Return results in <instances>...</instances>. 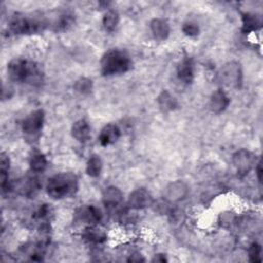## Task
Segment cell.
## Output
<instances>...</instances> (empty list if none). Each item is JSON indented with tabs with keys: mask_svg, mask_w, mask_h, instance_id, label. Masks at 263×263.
Segmentation results:
<instances>
[{
	"mask_svg": "<svg viewBox=\"0 0 263 263\" xmlns=\"http://www.w3.org/2000/svg\"><path fill=\"white\" fill-rule=\"evenodd\" d=\"M71 133L74 139H76L78 142L84 143L90 138V126L86 120L79 119L73 123Z\"/></svg>",
	"mask_w": 263,
	"mask_h": 263,
	"instance_id": "cell-16",
	"label": "cell"
},
{
	"mask_svg": "<svg viewBox=\"0 0 263 263\" xmlns=\"http://www.w3.org/2000/svg\"><path fill=\"white\" fill-rule=\"evenodd\" d=\"M132 61L129 55L120 49H109L101 59V73L105 76L123 74L129 70Z\"/></svg>",
	"mask_w": 263,
	"mask_h": 263,
	"instance_id": "cell-3",
	"label": "cell"
},
{
	"mask_svg": "<svg viewBox=\"0 0 263 263\" xmlns=\"http://www.w3.org/2000/svg\"><path fill=\"white\" fill-rule=\"evenodd\" d=\"M75 216L77 220L88 225H97L102 219L101 211L95 205H86L79 208L76 211Z\"/></svg>",
	"mask_w": 263,
	"mask_h": 263,
	"instance_id": "cell-10",
	"label": "cell"
},
{
	"mask_svg": "<svg viewBox=\"0 0 263 263\" xmlns=\"http://www.w3.org/2000/svg\"><path fill=\"white\" fill-rule=\"evenodd\" d=\"M44 123V112L41 109L31 112L23 121L22 128L26 135L34 136L40 133Z\"/></svg>",
	"mask_w": 263,
	"mask_h": 263,
	"instance_id": "cell-8",
	"label": "cell"
},
{
	"mask_svg": "<svg viewBox=\"0 0 263 263\" xmlns=\"http://www.w3.org/2000/svg\"><path fill=\"white\" fill-rule=\"evenodd\" d=\"M262 248L258 242H253L249 248V258L252 262H261Z\"/></svg>",
	"mask_w": 263,
	"mask_h": 263,
	"instance_id": "cell-24",
	"label": "cell"
},
{
	"mask_svg": "<svg viewBox=\"0 0 263 263\" xmlns=\"http://www.w3.org/2000/svg\"><path fill=\"white\" fill-rule=\"evenodd\" d=\"M230 99L222 88L215 90L210 99V107L212 111L217 114L223 112L228 107Z\"/></svg>",
	"mask_w": 263,
	"mask_h": 263,
	"instance_id": "cell-11",
	"label": "cell"
},
{
	"mask_svg": "<svg viewBox=\"0 0 263 263\" xmlns=\"http://www.w3.org/2000/svg\"><path fill=\"white\" fill-rule=\"evenodd\" d=\"M157 103L160 109L165 112L173 111L178 107L177 100L167 90H162L159 93V96L157 97Z\"/></svg>",
	"mask_w": 263,
	"mask_h": 263,
	"instance_id": "cell-19",
	"label": "cell"
},
{
	"mask_svg": "<svg viewBox=\"0 0 263 263\" xmlns=\"http://www.w3.org/2000/svg\"><path fill=\"white\" fill-rule=\"evenodd\" d=\"M152 261H156V262H165L166 259H165L164 255H162V254H157V255H155V257L153 258Z\"/></svg>",
	"mask_w": 263,
	"mask_h": 263,
	"instance_id": "cell-27",
	"label": "cell"
},
{
	"mask_svg": "<svg viewBox=\"0 0 263 263\" xmlns=\"http://www.w3.org/2000/svg\"><path fill=\"white\" fill-rule=\"evenodd\" d=\"M78 188V179L72 173H60L48 179L46 184L47 194L54 198L61 199L73 194Z\"/></svg>",
	"mask_w": 263,
	"mask_h": 263,
	"instance_id": "cell-2",
	"label": "cell"
},
{
	"mask_svg": "<svg viewBox=\"0 0 263 263\" xmlns=\"http://www.w3.org/2000/svg\"><path fill=\"white\" fill-rule=\"evenodd\" d=\"M242 21V32L243 33H251L257 31L262 26V18L259 14L246 12L241 16Z\"/></svg>",
	"mask_w": 263,
	"mask_h": 263,
	"instance_id": "cell-18",
	"label": "cell"
},
{
	"mask_svg": "<svg viewBox=\"0 0 263 263\" xmlns=\"http://www.w3.org/2000/svg\"><path fill=\"white\" fill-rule=\"evenodd\" d=\"M45 24L39 20L27 16H14L9 22V30L16 35H28L42 31Z\"/></svg>",
	"mask_w": 263,
	"mask_h": 263,
	"instance_id": "cell-4",
	"label": "cell"
},
{
	"mask_svg": "<svg viewBox=\"0 0 263 263\" xmlns=\"http://www.w3.org/2000/svg\"><path fill=\"white\" fill-rule=\"evenodd\" d=\"M91 88H92V81L86 77H81L78 80H76L74 83V89L81 95L90 92Z\"/></svg>",
	"mask_w": 263,
	"mask_h": 263,
	"instance_id": "cell-23",
	"label": "cell"
},
{
	"mask_svg": "<svg viewBox=\"0 0 263 263\" xmlns=\"http://www.w3.org/2000/svg\"><path fill=\"white\" fill-rule=\"evenodd\" d=\"M102 160L98 155H91L86 163V173L90 177H98L102 171Z\"/></svg>",
	"mask_w": 263,
	"mask_h": 263,
	"instance_id": "cell-22",
	"label": "cell"
},
{
	"mask_svg": "<svg viewBox=\"0 0 263 263\" xmlns=\"http://www.w3.org/2000/svg\"><path fill=\"white\" fill-rule=\"evenodd\" d=\"M102 23H103V27L106 31H108V32L114 31L116 29L118 23H119L118 12L116 10L109 9L108 11L105 12Z\"/></svg>",
	"mask_w": 263,
	"mask_h": 263,
	"instance_id": "cell-20",
	"label": "cell"
},
{
	"mask_svg": "<svg viewBox=\"0 0 263 263\" xmlns=\"http://www.w3.org/2000/svg\"><path fill=\"white\" fill-rule=\"evenodd\" d=\"M232 163L239 176H246L256 164V156L247 149L236 151L232 156Z\"/></svg>",
	"mask_w": 263,
	"mask_h": 263,
	"instance_id": "cell-6",
	"label": "cell"
},
{
	"mask_svg": "<svg viewBox=\"0 0 263 263\" xmlns=\"http://www.w3.org/2000/svg\"><path fill=\"white\" fill-rule=\"evenodd\" d=\"M47 166V159L44 154L37 152L30 158V167L35 173H42Z\"/></svg>",
	"mask_w": 263,
	"mask_h": 263,
	"instance_id": "cell-21",
	"label": "cell"
},
{
	"mask_svg": "<svg viewBox=\"0 0 263 263\" xmlns=\"http://www.w3.org/2000/svg\"><path fill=\"white\" fill-rule=\"evenodd\" d=\"M177 76L185 84L192 83L194 79V64L191 59H184L177 68Z\"/></svg>",
	"mask_w": 263,
	"mask_h": 263,
	"instance_id": "cell-15",
	"label": "cell"
},
{
	"mask_svg": "<svg viewBox=\"0 0 263 263\" xmlns=\"http://www.w3.org/2000/svg\"><path fill=\"white\" fill-rule=\"evenodd\" d=\"M9 78L14 82H27L38 84L42 80V72L39 66L31 61L22 58H15L7 65Z\"/></svg>",
	"mask_w": 263,
	"mask_h": 263,
	"instance_id": "cell-1",
	"label": "cell"
},
{
	"mask_svg": "<svg viewBox=\"0 0 263 263\" xmlns=\"http://www.w3.org/2000/svg\"><path fill=\"white\" fill-rule=\"evenodd\" d=\"M150 31L155 40H165L171 32L168 23L163 18H153L150 22Z\"/></svg>",
	"mask_w": 263,
	"mask_h": 263,
	"instance_id": "cell-13",
	"label": "cell"
},
{
	"mask_svg": "<svg viewBox=\"0 0 263 263\" xmlns=\"http://www.w3.org/2000/svg\"><path fill=\"white\" fill-rule=\"evenodd\" d=\"M256 172H257V177H258V180L259 182H261V175H262V166H261V162L259 161L257 163V166H256Z\"/></svg>",
	"mask_w": 263,
	"mask_h": 263,
	"instance_id": "cell-26",
	"label": "cell"
},
{
	"mask_svg": "<svg viewBox=\"0 0 263 263\" xmlns=\"http://www.w3.org/2000/svg\"><path fill=\"white\" fill-rule=\"evenodd\" d=\"M82 237L91 243L104 242L107 238L106 232L97 225H88L82 232Z\"/></svg>",
	"mask_w": 263,
	"mask_h": 263,
	"instance_id": "cell-17",
	"label": "cell"
},
{
	"mask_svg": "<svg viewBox=\"0 0 263 263\" xmlns=\"http://www.w3.org/2000/svg\"><path fill=\"white\" fill-rule=\"evenodd\" d=\"M219 79L227 87L238 88L242 82L241 67L237 62H228L219 71Z\"/></svg>",
	"mask_w": 263,
	"mask_h": 263,
	"instance_id": "cell-5",
	"label": "cell"
},
{
	"mask_svg": "<svg viewBox=\"0 0 263 263\" xmlns=\"http://www.w3.org/2000/svg\"><path fill=\"white\" fill-rule=\"evenodd\" d=\"M189 192L187 184L183 181H174L163 190V199L167 203H176L183 200Z\"/></svg>",
	"mask_w": 263,
	"mask_h": 263,
	"instance_id": "cell-7",
	"label": "cell"
},
{
	"mask_svg": "<svg viewBox=\"0 0 263 263\" xmlns=\"http://www.w3.org/2000/svg\"><path fill=\"white\" fill-rule=\"evenodd\" d=\"M153 198L151 194L144 188H139L133 191L127 200V205L132 210H142L152 205Z\"/></svg>",
	"mask_w": 263,
	"mask_h": 263,
	"instance_id": "cell-9",
	"label": "cell"
},
{
	"mask_svg": "<svg viewBox=\"0 0 263 263\" xmlns=\"http://www.w3.org/2000/svg\"><path fill=\"white\" fill-rule=\"evenodd\" d=\"M182 32L188 37H195L199 33V28L193 22H186L182 26Z\"/></svg>",
	"mask_w": 263,
	"mask_h": 263,
	"instance_id": "cell-25",
	"label": "cell"
},
{
	"mask_svg": "<svg viewBox=\"0 0 263 263\" xmlns=\"http://www.w3.org/2000/svg\"><path fill=\"white\" fill-rule=\"evenodd\" d=\"M120 138V129L116 124L109 123L105 125L99 136V142L102 146H109L114 144Z\"/></svg>",
	"mask_w": 263,
	"mask_h": 263,
	"instance_id": "cell-12",
	"label": "cell"
},
{
	"mask_svg": "<svg viewBox=\"0 0 263 263\" xmlns=\"http://www.w3.org/2000/svg\"><path fill=\"white\" fill-rule=\"evenodd\" d=\"M123 196L120 189L115 186H109L105 188L102 194V200L106 208L112 209L119 205L122 202Z\"/></svg>",
	"mask_w": 263,
	"mask_h": 263,
	"instance_id": "cell-14",
	"label": "cell"
}]
</instances>
